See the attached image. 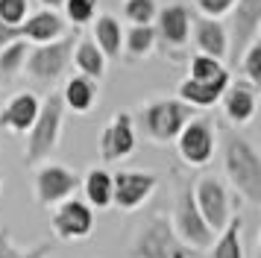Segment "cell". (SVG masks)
<instances>
[{
  "label": "cell",
  "mask_w": 261,
  "mask_h": 258,
  "mask_svg": "<svg viewBox=\"0 0 261 258\" xmlns=\"http://www.w3.org/2000/svg\"><path fill=\"white\" fill-rule=\"evenodd\" d=\"M223 167L229 182L252 205L261 202V159L247 138H229L223 150Z\"/></svg>",
  "instance_id": "cell-1"
},
{
  "label": "cell",
  "mask_w": 261,
  "mask_h": 258,
  "mask_svg": "<svg viewBox=\"0 0 261 258\" xmlns=\"http://www.w3.org/2000/svg\"><path fill=\"white\" fill-rule=\"evenodd\" d=\"M62 117H65V103H62V94L53 91L47 94L41 106H38V115L33 120V126L27 129V150L24 159L27 164H38L44 162L50 152L56 150L59 144V132H62Z\"/></svg>",
  "instance_id": "cell-2"
},
{
  "label": "cell",
  "mask_w": 261,
  "mask_h": 258,
  "mask_svg": "<svg viewBox=\"0 0 261 258\" xmlns=\"http://www.w3.org/2000/svg\"><path fill=\"white\" fill-rule=\"evenodd\" d=\"M194 117V109L182 100H155L144 109V129L153 141H176V135L182 132V126Z\"/></svg>",
  "instance_id": "cell-3"
},
{
  "label": "cell",
  "mask_w": 261,
  "mask_h": 258,
  "mask_svg": "<svg viewBox=\"0 0 261 258\" xmlns=\"http://www.w3.org/2000/svg\"><path fill=\"white\" fill-rule=\"evenodd\" d=\"M170 229L176 235V241H182V244L191 246V249H208V246H212L214 232L208 229V223L202 220L200 209H197V202H194L191 188H185V191L179 194Z\"/></svg>",
  "instance_id": "cell-4"
},
{
  "label": "cell",
  "mask_w": 261,
  "mask_h": 258,
  "mask_svg": "<svg viewBox=\"0 0 261 258\" xmlns=\"http://www.w3.org/2000/svg\"><path fill=\"white\" fill-rule=\"evenodd\" d=\"M65 35V21L53 9H44V12H36L24 18L21 23H9L0 21V47L9 44V41H36V44H47V41H56Z\"/></svg>",
  "instance_id": "cell-5"
},
{
  "label": "cell",
  "mask_w": 261,
  "mask_h": 258,
  "mask_svg": "<svg viewBox=\"0 0 261 258\" xmlns=\"http://www.w3.org/2000/svg\"><path fill=\"white\" fill-rule=\"evenodd\" d=\"M71 53H73V38H56V41H47V44H36L33 50H27L24 68L33 80L53 82L68 68Z\"/></svg>",
  "instance_id": "cell-6"
},
{
  "label": "cell",
  "mask_w": 261,
  "mask_h": 258,
  "mask_svg": "<svg viewBox=\"0 0 261 258\" xmlns=\"http://www.w3.org/2000/svg\"><path fill=\"white\" fill-rule=\"evenodd\" d=\"M191 194H194V202L200 209L202 220L208 223V229L217 235L229 223V217H232V211H229V194H226L223 182L217 176H200L197 185L191 188Z\"/></svg>",
  "instance_id": "cell-7"
},
{
  "label": "cell",
  "mask_w": 261,
  "mask_h": 258,
  "mask_svg": "<svg viewBox=\"0 0 261 258\" xmlns=\"http://www.w3.org/2000/svg\"><path fill=\"white\" fill-rule=\"evenodd\" d=\"M94 229V211L85 199L68 197L53 211V232L62 241H85Z\"/></svg>",
  "instance_id": "cell-8"
},
{
  "label": "cell",
  "mask_w": 261,
  "mask_h": 258,
  "mask_svg": "<svg viewBox=\"0 0 261 258\" xmlns=\"http://www.w3.org/2000/svg\"><path fill=\"white\" fill-rule=\"evenodd\" d=\"M176 235L170 229L167 217H153L135 235V241L129 246V258H173L176 252Z\"/></svg>",
  "instance_id": "cell-9"
},
{
  "label": "cell",
  "mask_w": 261,
  "mask_h": 258,
  "mask_svg": "<svg viewBox=\"0 0 261 258\" xmlns=\"http://www.w3.org/2000/svg\"><path fill=\"white\" fill-rule=\"evenodd\" d=\"M159 179L155 173H144V170H120L112 176V205H118L123 211L138 209L141 202L150 199L155 191Z\"/></svg>",
  "instance_id": "cell-10"
},
{
  "label": "cell",
  "mask_w": 261,
  "mask_h": 258,
  "mask_svg": "<svg viewBox=\"0 0 261 258\" xmlns=\"http://www.w3.org/2000/svg\"><path fill=\"white\" fill-rule=\"evenodd\" d=\"M176 147L182 162L188 164H208L214 156V126L205 117H191L176 135Z\"/></svg>",
  "instance_id": "cell-11"
},
{
  "label": "cell",
  "mask_w": 261,
  "mask_h": 258,
  "mask_svg": "<svg viewBox=\"0 0 261 258\" xmlns=\"http://www.w3.org/2000/svg\"><path fill=\"white\" fill-rule=\"evenodd\" d=\"M76 188H80V176L68 170L65 164H44L36 173V199L47 209L73 197Z\"/></svg>",
  "instance_id": "cell-12"
},
{
  "label": "cell",
  "mask_w": 261,
  "mask_h": 258,
  "mask_svg": "<svg viewBox=\"0 0 261 258\" xmlns=\"http://www.w3.org/2000/svg\"><path fill=\"white\" fill-rule=\"evenodd\" d=\"M132 150H135V126H132V117L120 112L100 135V156L106 162H118V159H126Z\"/></svg>",
  "instance_id": "cell-13"
},
{
  "label": "cell",
  "mask_w": 261,
  "mask_h": 258,
  "mask_svg": "<svg viewBox=\"0 0 261 258\" xmlns=\"http://www.w3.org/2000/svg\"><path fill=\"white\" fill-rule=\"evenodd\" d=\"M226 85H229V73H223V76H217V80H182L179 82V100L182 103H188L191 109H208V106H214L220 97H223Z\"/></svg>",
  "instance_id": "cell-14"
},
{
  "label": "cell",
  "mask_w": 261,
  "mask_h": 258,
  "mask_svg": "<svg viewBox=\"0 0 261 258\" xmlns=\"http://www.w3.org/2000/svg\"><path fill=\"white\" fill-rule=\"evenodd\" d=\"M220 100H223V112L232 123H249L255 115V106H258V88L249 82H235V85H226Z\"/></svg>",
  "instance_id": "cell-15"
},
{
  "label": "cell",
  "mask_w": 261,
  "mask_h": 258,
  "mask_svg": "<svg viewBox=\"0 0 261 258\" xmlns=\"http://www.w3.org/2000/svg\"><path fill=\"white\" fill-rule=\"evenodd\" d=\"M38 106H41V100H38L33 91H21L15 94L12 100L6 103V109L0 112V126L9 129V132H27V129L33 126V120H36L38 115Z\"/></svg>",
  "instance_id": "cell-16"
},
{
  "label": "cell",
  "mask_w": 261,
  "mask_h": 258,
  "mask_svg": "<svg viewBox=\"0 0 261 258\" xmlns=\"http://www.w3.org/2000/svg\"><path fill=\"white\" fill-rule=\"evenodd\" d=\"M194 41H197L202 56H212L217 62L229 53V35L217 18H197L194 21Z\"/></svg>",
  "instance_id": "cell-17"
},
{
  "label": "cell",
  "mask_w": 261,
  "mask_h": 258,
  "mask_svg": "<svg viewBox=\"0 0 261 258\" xmlns=\"http://www.w3.org/2000/svg\"><path fill=\"white\" fill-rule=\"evenodd\" d=\"M235 56L238 50L249 41H255L258 38V27H261V0H235Z\"/></svg>",
  "instance_id": "cell-18"
},
{
  "label": "cell",
  "mask_w": 261,
  "mask_h": 258,
  "mask_svg": "<svg viewBox=\"0 0 261 258\" xmlns=\"http://www.w3.org/2000/svg\"><path fill=\"white\" fill-rule=\"evenodd\" d=\"M155 18H159V33L165 38L167 44L173 47H182L188 41L191 35V12L185 6H167V9L155 12Z\"/></svg>",
  "instance_id": "cell-19"
},
{
  "label": "cell",
  "mask_w": 261,
  "mask_h": 258,
  "mask_svg": "<svg viewBox=\"0 0 261 258\" xmlns=\"http://www.w3.org/2000/svg\"><path fill=\"white\" fill-rule=\"evenodd\" d=\"M62 103L65 109H73V112H88L91 106L97 103V85L94 80H88V76H71V80L65 82V91H62Z\"/></svg>",
  "instance_id": "cell-20"
},
{
  "label": "cell",
  "mask_w": 261,
  "mask_h": 258,
  "mask_svg": "<svg viewBox=\"0 0 261 258\" xmlns=\"http://www.w3.org/2000/svg\"><path fill=\"white\" fill-rule=\"evenodd\" d=\"M241 229H244V220L238 214H232L229 223L217 232V241H212V258H244Z\"/></svg>",
  "instance_id": "cell-21"
},
{
  "label": "cell",
  "mask_w": 261,
  "mask_h": 258,
  "mask_svg": "<svg viewBox=\"0 0 261 258\" xmlns=\"http://www.w3.org/2000/svg\"><path fill=\"white\" fill-rule=\"evenodd\" d=\"M71 56H73V65L80 68V73L88 76V80H100V76L106 73V56H103L100 47H97L94 41H88V38H80V41H76Z\"/></svg>",
  "instance_id": "cell-22"
},
{
  "label": "cell",
  "mask_w": 261,
  "mask_h": 258,
  "mask_svg": "<svg viewBox=\"0 0 261 258\" xmlns=\"http://www.w3.org/2000/svg\"><path fill=\"white\" fill-rule=\"evenodd\" d=\"M83 191H85V202L91 209H109L112 205V173H106L103 167L88 170L83 179Z\"/></svg>",
  "instance_id": "cell-23"
},
{
  "label": "cell",
  "mask_w": 261,
  "mask_h": 258,
  "mask_svg": "<svg viewBox=\"0 0 261 258\" xmlns=\"http://www.w3.org/2000/svg\"><path fill=\"white\" fill-rule=\"evenodd\" d=\"M123 33H120V23L112 15H100L94 23V44L100 47V53L106 59L120 56V47H123Z\"/></svg>",
  "instance_id": "cell-24"
},
{
  "label": "cell",
  "mask_w": 261,
  "mask_h": 258,
  "mask_svg": "<svg viewBox=\"0 0 261 258\" xmlns=\"http://www.w3.org/2000/svg\"><path fill=\"white\" fill-rule=\"evenodd\" d=\"M27 41H9V44L0 47V73L3 76H15L18 70L24 68V59H27Z\"/></svg>",
  "instance_id": "cell-25"
},
{
  "label": "cell",
  "mask_w": 261,
  "mask_h": 258,
  "mask_svg": "<svg viewBox=\"0 0 261 258\" xmlns=\"http://www.w3.org/2000/svg\"><path fill=\"white\" fill-rule=\"evenodd\" d=\"M153 41H155V30L153 23H144V27H132L126 33V53L129 56H144L153 50Z\"/></svg>",
  "instance_id": "cell-26"
},
{
  "label": "cell",
  "mask_w": 261,
  "mask_h": 258,
  "mask_svg": "<svg viewBox=\"0 0 261 258\" xmlns=\"http://www.w3.org/2000/svg\"><path fill=\"white\" fill-rule=\"evenodd\" d=\"M155 0H126L123 3V15L132 21V27H144V23L155 21Z\"/></svg>",
  "instance_id": "cell-27"
},
{
  "label": "cell",
  "mask_w": 261,
  "mask_h": 258,
  "mask_svg": "<svg viewBox=\"0 0 261 258\" xmlns=\"http://www.w3.org/2000/svg\"><path fill=\"white\" fill-rule=\"evenodd\" d=\"M223 73H229V70L212 56L197 53V56L191 59V73H188L191 80H217V76H223Z\"/></svg>",
  "instance_id": "cell-28"
},
{
  "label": "cell",
  "mask_w": 261,
  "mask_h": 258,
  "mask_svg": "<svg viewBox=\"0 0 261 258\" xmlns=\"http://www.w3.org/2000/svg\"><path fill=\"white\" fill-rule=\"evenodd\" d=\"M241 70H244V76H247L249 85H261V41H249L247 53H244V62H241Z\"/></svg>",
  "instance_id": "cell-29"
},
{
  "label": "cell",
  "mask_w": 261,
  "mask_h": 258,
  "mask_svg": "<svg viewBox=\"0 0 261 258\" xmlns=\"http://www.w3.org/2000/svg\"><path fill=\"white\" fill-rule=\"evenodd\" d=\"M62 6H65V12H68V21L76 23V27H83V23H88L91 18H94L97 0H65Z\"/></svg>",
  "instance_id": "cell-30"
},
{
  "label": "cell",
  "mask_w": 261,
  "mask_h": 258,
  "mask_svg": "<svg viewBox=\"0 0 261 258\" xmlns=\"http://www.w3.org/2000/svg\"><path fill=\"white\" fill-rule=\"evenodd\" d=\"M27 18V0H0V21L15 27Z\"/></svg>",
  "instance_id": "cell-31"
},
{
  "label": "cell",
  "mask_w": 261,
  "mask_h": 258,
  "mask_svg": "<svg viewBox=\"0 0 261 258\" xmlns=\"http://www.w3.org/2000/svg\"><path fill=\"white\" fill-rule=\"evenodd\" d=\"M197 6H200V12L205 18H220L226 12H232L235 0H197Z\"/></svg>",
  "instance_id": "cell-32"
},
{
  "label": "cell",
  "mask_w": 261,
  "mask_h": 258,
  "mask_svg": "<svg viewBox=\"0 0 261 258\" xmlns=\"http://www.w3.org/2000/svg\"><path fill=\"white\" fill-rule=\"evenodd\" d=\"M21 255H24V252L9 241V232L0 235V258H21Z\"/></svg>",
  "instance_id": "cell-33"
},
{
  "label": "cell",
  "mask_w": 261,
  "mask_h": 258,
  "mask_svg": "<svg viewBox=\"0 0 261 258\" xmlns=\"http://www.w3.org/2000/svg\"><path fill=\"white\" fill-rule=\"evenodd\" d=\"M47 252H50V246H47V244H41V246H36L33 252H27V255H21V258H44Z\"/></svg>",
  "instance_id": "cell-34"
},
{
  "label": "cell",
  "mask_w": 261,
  "mask_h": 258,
  "mask_svg": "<svg viewBox=\"0 0 261 258\" xmlns=\"http://www.w3.org/2000/svg\"><path fill=\"white\" fill-rule=\"evenodd\" d=\"M41 3H44V6H47V9H62V3H65V0H41Z\"/></svg>",
  "instance_id": "cell-35"
},
{
  "label": "cell",
  "mask_w": 261,
  "mask_h": 258,
  "mask_svg": "<svg viewBox=\"0 0 261 258\" xmlns=\"http://www.w3.org/2000/svg\"><path fill=\"white\" fill-rule=\"evenodd\" d=\"M173 258H188V249H185V246H179L176 252H173Z\"/></svg>",
  "instance_id": "cell-36"
},
{
  "label": "cell",
  "mask_w": 261,
  "mask_h": 258,
  "mask_svg": "<svg viewBox=\"0 0 261 258\" xmlns=\"http://www.w3.org/2000/svg\"><path fill=\"white\" fill-rule=\"evenodd\" d=\"M0 185H3V173H0Z\"/></svg>",
  "instance_id": "cell-37"
}]
</instances>
